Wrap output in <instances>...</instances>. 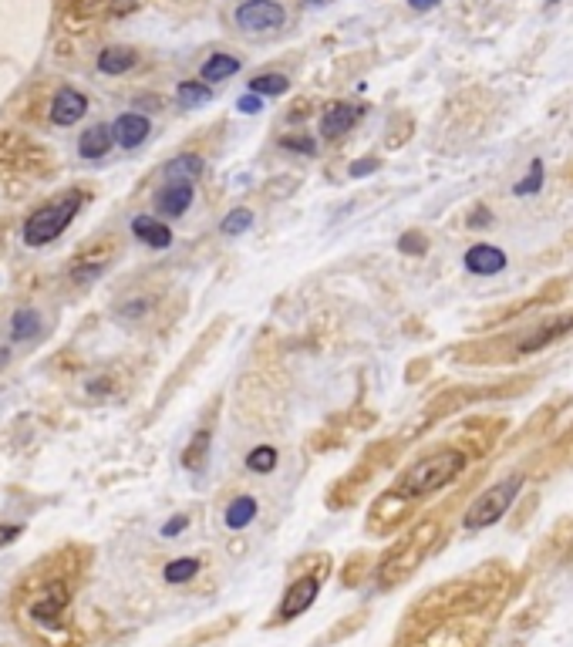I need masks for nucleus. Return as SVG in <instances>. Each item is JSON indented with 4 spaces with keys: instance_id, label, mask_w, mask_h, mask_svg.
I'll use <instances>...</instances> for the list:
<instances>
[{
    "instance_id": "1",
    "label": "nucleus",
    "mask_w": 573,
    "mask_h": 647,
    "mask_svg": "<svg viewBox=\"0 0 573 647\" xmlns=\"http://www.w3.org/2000/svg\"><path fill=\"white\" fill-rule=\"evenodd\" d=\"M72 603V583L68 573L58 570V556H51L48 564H41L34 577L21 587V611H24V624L41 634V641L58 644V637H64V624L61 617Z\"/></svg>"
},
{
    "instance_id": "2",
    "label": "nucleus",
    "mask_w": 573,
    "mask_h": 647,
    "mask_svg": "<svg viewBox=\"0 0 573 647\" xmlns=\"http://www.w3.org/2000/svg\"><path fill=\"white\" fill-rule=\"evenodd\" d=\"M462 469H466V452L455 446H442V448H435V452H429V456H422L415 466H408V469L402 472L398 493L405 495V499L429 495L435 493V489L452 483Z\"/></svg>"
},
{
    "instance_id": "3",
    "label": "nucleus",
    "mask_w": 573,
    "mask_h": 647,
    "mask_svg": "<svg viewBox=\"0 0 573 647\" xmlns=\"http://www.w3.org/2000/svg\"><path fill=\"white\" fill-rule=\"evenodd\" d=\"M82 202H84V192L82 189H72V192H64L58 200L37 206L24 220V230H21L27 247H48V243H54V240L72 226V220L78 216V210H82Z\"/></svg>"
},
{
    "instance_id": "4",
    "label": "nucleus",
    "mask_w": 573,
    "mask_h": 647,
    "mask_svg": "<svg viewBox=\"0 0 573 647\" xmlns=\"http://www.w3.org/2000/svg\"><path fill=\"white\" fill-rule=\"evenodd\" d=\"M520 489H523V475H506L502 483L490 485V489L466 509L462 526H466V530H486V526H492V523H500V519L510 513V506H513V499L520 495Z\"/></svg>"
},
{
    "instance_id": "5",
    "label": "nucleus",
    "mask_w": 573,
    "mask_h": 647,
    "mask_svg": "<svg viewBox=\"0 0 573 647\" xmlns=\"http://www.w3.org/2000/svg\"><path fill=\"white\" fill-rule=\"evenodd\" d=\"M112 0H58V24L64 34H88L102 17H108Z\"/></svg>"
},
{
    "instance_id": "6",
    "label": "nucleus",
    "mask_w": 573,
    "mask_h": 647,
    "mask_svg": "<svg viewBox=\"0 0 573 647\" xmlns=\"http://www.w3.org/2000/svg\"><path fill=\"white\" fill-rule=\"evenodd\" d=\"M233 21H237V27H243V31L263 34V31L284 27L286 11H284V4H277V0H243L237 11H233Z\"/></svg>"
},
{
    "instance_id": "7",
    "label": "nucleus",
    "mask_w": 573,
    "mask_h": 647,
    "mask_svg": "<svg viewBox=\"0 0 573 647\" xmlns=\"http://www.w3.org/2000/svg\"><path fill=\"white\" fill-rule=\"evenodd\" d=\"M432 533H435V523H425L422 530L408 540V546H402L398 554L384 564V570H382V583L388 587V583H398V580L405 577V573H412V566L422 560V554L429 550V543H432Z\"/></svg>"
},
{
    "instance_id": "8",
    "label": "nucleus",
    "mask_w": 573,
    "mask_h": 647,
    "mask_svg": "<svg viewBox=\"0 0 573 647\" xmlns=\"http://www.w3.org/2000/svg\"><path fill=\"white\" fill-rule=\"evenodd\" d=\"M112 257H115V243H112V240L92 243V247L82 250V253L72 260L68 273H72V280L88 283V280H95V277H102V273H105V267L112 263Z\"/></svg>"
},
{
    "instance_id": "9",
    "label": "nucleus",
    "mask_w": 573,
    "mask_h": 647,
    "mask_svg": "<svg viewBox=\"0 0 573 647\" xmlns=\"http://www.w3.org/2000/svg\"><path fill=\"white\" fill-rule=\"evenodd\" d=\"M84 112H88V98H84L78 88H58L54 92V98H51L48 105V118L54 122V125H61V129H68V125H74V122H82Z\"/></svg>"
},
{
    "instance_id": "10",
    "label": "nucleus",
    "mask_w": 573,
    "mask_h": 647,
    "mask_svg": "<svg viewBox=\"0 0 573 647\" xmlns=\"http://www.w3.org/2000/svg\"><path fill=\"white\" fill-rule=\"evenodd\" d=\"M317 587H321V580L317 577H300L290 583V590L284 593V603H280V613H277V621H294L297 613H304L307 607L314 603L317 597Z\"/></svg>"
},
{
    "instance_id": "11",
    "label": "nucleus",
    "mask_w": 573,
    "mask_h": 647,
    "mask_svg": "<svg viewBox=\"0 0 573 647\" xmlns=\"http://www.w3.org/2000/svg\"><path fill=\"white\" fill-rule=\"evenodd\" d=\"M466 270L476 273V277H492V273L506 270V253L492 243H476V247L466 250Z\"/></svg>"
},
{
    "instance_id": "12",
    "label": "nucleus",
    "mask_w": 573,
    "mask_h": 647,
    "mask_svg": "<svg viewBox=\"0 0 573 647\" xmlns=\"http://www.w3.org/2000/svg\"><path fill=\"white\" fill-rule=\"evenodd\" d=\"M112 132H115V142H119L121 149H139V145L149 139L152 125H149V118L139 115V112H125V115L115 118Z\"/></svg>"
},
{
    "instance_id": "13",
    "label": "nucleus",
    "mask_w": 573,
    "mask_h": 647,
    "mask_svg": "<svg viewBox=\"0 0 573 647\" xmlns=\"http://www.w3.org/2000/svg\"><path fill=\"white\" fill-rule=\"evenodd\" d=\"M361 118V108L358 105H347V102H337L324 112L321 118V135L324 139H341L347 132L354 129V122Z\"/></svg>"
},
{
    "instance_id": "14",
    "label": "nucleus",
    "mask_w": 573,
    "mask_h": 647,
    "mask_svg": "<svg viewBox=\"0 0 573 647\" xmlns=\"http://www.w3.org/2000/svg\"><path fill=\"white\" fill-rule=\"evenodd\" d=\"M192 196H196L192 182H169L156 196V210L162 212V216H169V220H180L182 212L192 206Z\"/></svg>"
},
{
    "instance_id": "15",
    "label": "nucleus",
    "mask_w": 573,
    "mask_h": 647,
    "mask_svg": "<svg viewBox=\"0 0 573 647\" xmlns=\"http://www.w3.org/2000/svg\"><path fill=\"white\" fill-rule=\"evenodd\" d=\"M112 145H115V132L108 125H92V129H84V135H78V155L88 162L105 159L112 152Z\"/></svg>"
},
{
    "instance_id": "16",
    "label": "nucleus",
    "mask_w": 573,
    "mask_h": 647,
    "mask_svg": "<svg viewBox=\"0 0 573 647\" xmlns=\"http://www.w3.org/2000/svg\"><path fill=\"white\" fill-rule=\"evenodd\" d=\"M131 233H135L139 243H145V247H152V250L172 247V230H169L166 223L152 220V216H135V220H131Z\"/></svg>"
},
{
    "instance_id": "17",
    "label": "nucleus",
    "mask_w": 573,
    "mask_h": 647,
    "mask_svg": "<svg viewBox=\"0 0 573 647\" xmlns=\"http://www.w3.org/2000/svg\"><path fill=\"white\" fill-rule=\"evenodd\" d=\"M34 142L21 135V132H0V169H14L24 162V155L31 152Z\"/></svg>"
},
{
    "instance_id": "18",
    "label": "nucleus",
    "mask_w": 573,
    "mask_h": 647,
    "mask_svg": "<svg viewBox=\"0 0 573 647\" xmlns=\"http://www.w3.org/2000/svg\"><path fill=\"white\" fill-rule=\"evenodd\" d=\"M41 314H37L34 307H17L11 314V338L17 344H24V341H34L37 334H41Z\"/></svg>"
},
{
    "instance_id": "19",
    "label": "nucleus",
    "mask_w": 573,
    "mask_h": 647,
    "mask_svg": "<svg viewBox=\"0 0 573 647\" xmlns=\"http://www.w3.org/2000/svg\"><path fill=\"white\" fill-rule=\"evenodd\" d=\"M139 64V54L131 51V47H105L102 54H98V71L102 74H125Z\"/></svg>"
},
{
    "instance_id": "20",
    "label": "nucleus",
    "mask_w": 573,
    "mask_h": 647,
    "mask_svg": "<svg viewBox=\"0 0 573 647\" xmlns=\"http://www.w3.org/2000/svg\"><path fill=\"white\" fill-rule=\"evenodd\" d=\"M162 176H166V182H196V179L203 176V159L192 152H182L166 165Z\"/></svg>"
},
{
    "instance_id": "21",
    "label": "nucleus",
    "mask_w": 573,
    "mask_h": 647,
    "mask_svg": "<svg viewBox=\"0 0 573 647\" xmlns=\"http://www.w3.org/2000/svg\"><path fill=\"white\" fill-rule=\"evenodd\" d=\"M209 446H213V432H209V428H199V432L192 436L189 446H186V452H182V466L199 472L206 466V459H209Z\"/></svg>"
},
{
    "instance_id": "22",
    "label": "nucleus",
    "mask_w": 573,
    "mask_h": 647,
    "mask_svg": "<svg viewBox=\"0 0 573 647\" xmlns=\"http://www.w3.org/2000/svg\"><path fill=\"white\" fill-rule=\"evenodd\" d=\"M176 102H180V108H203L213 102V88L206 82H180Z\"/></svg>"
},
{
    "instance_id": "23",
    "label": "nucleus",
    "mask_w": 573,
    "mask_h": 647,
    "mask_svg": "<svg viewBox=\"0 0 573 647\" xmlns=\"http://www.w3.org/2000/svg\"><path fill=\"white\" fill-rule=\"evenodd\" d=\"M237 71H239V61L233 58V54H213V58H206L199 74H203V82L209 84V82H227Z\"/></svg>"
},
{
    "instance_id": "24",
    "label": "nucleus",
    "mask_w": 573,
    "mask_h": 647,
    "mask_svg": "<svg viewBox=\"0 0 573 647\" xmlns=\"http://www.w3.org/2000/svg\"><path fill=\"white\" fill-rule=\"evenodd\" d=\"M253 516H257V499L253 495H237L233 503L227 506V526L229 530H243V526H250Z\"/></svg>"
},
{
    "instance_id": "25",
    "label": "nucleus",
    "mask_w": 573,
    "mask_h": 647,
    "mask_svg": "<svg viewBox=\"0 0 573 647\" xmlns=\"http://www.w3.org/2000/svg\"><path fill=\"white\" fill-rule=\"evenodd\" d=\"M286 88H290V78L286 74H280V71H267V74H257L250 82V92L253 94H270V98H277V94H286Z\"/></svg>"
},
{
    "instance_id": "26",
    "label": "nucleus",
    "mask_w": 573,
    "mask_h": 647,
    "mask_svg": "<svg viewBox=\"0 0 573 647\" xmlns=\"http://www.w3.org/2000/svg\"><path fill=\"white\" fill-rule=\"evenodd\" d=\"M199 573V560H192V556H182V560H172L166 566V583H186Z\"/></svg>"
},
{
    "instance_id": "27",
    "label": "nucleus",
    "mask_w": 573,
    "mask_h": 647,
    "mask_svg": "<svg viewBox=\"0 0 573 647\" xmlns=\"http://www.w3.org/2000/svg\"><path fill=\"white\" fill-rule=\"evenodd\" d=\"M250 226H253V212L250 210H233L227 220L219 223V233L223 236H243Z\"/></svg>"
},
{
    "instance_id": "28",
    "label": "nucleus",
    "mask_w": 573,
    "mask_h": 647,
    "mask_svg": "<svg viewBox=\"0 0 573 647\" xmlns=\"http://www.w3.org/2000/svg\"><path fill=\"white\" fill-rule=\"evenodd\" d=\"M543 189V162H533L529 165V172H526V179H520L513 186V192L516 196H533V192H539Z\"/></svg>"
},
{
    "instance_id": "29",
    "label": "nucleus",
    "mask_w": 573,
    "mask_h": 647,
    "mask_svg": "<svg viewBox=\"0 0 573 647\" xmlns=\"http://www.w3.org/2000/svg\"><path fill=\"white\" fill-rule=\"evenodd\" d=\"M274 466H277V452L270 446H257L247 456V469H253V472H274Z\"/></svg>"
},
{
    "instance_id": "30",
    "label": "nucleus",
    "mask_w": 573,
    "mask_h": 647,
    "mask_svg": "<svg viewBox=\"0 0 573 647\" xmlns=\"http://www.w3.org/2000/svg\"><path fill=\"white\" fill-rule=\"evenodd\" d=\"M398 250H402V253H425V250H429V240H425V233L412 230V233H402Z\"/></svg>"
},
{
    "instance_id": "31",
    "label": "nucleus",
    "mask_w": 573,
    "mask_h": 647,
    "mask_svg": "<svg viewBox=\"0 0 573 647\" xmlns=\"http://www.w3.org/2000/svg\"><path fill=\"white\" fill-rule=\"evenodd\" d=\"M237 108H239V112H243V115H260V112H263V98H260V94H243V98H239V102H237Z\"/></svg>"
},
{
    "instance_id": "32",
    "label": "nucleus",
    "mask_w": 573,
    "mask_h": 647,
    "mask_svg": "<svg viewBox=\"0 0 573 647\" xmlns=\"http://www.w3.org/2000/svg\"><path fill=\"white\" fill-rule=\"evenodd\" d=\"M378 169H382V162H378V159H358V162L351 165V176L364 179V176H371V172H378Z\"/></svg>"
},
{
    "instance_id": "33",
    "label": "nucleus",
    "mask_w": 573,
    "mask_h": 647,
    "mask_svg": "<svg viewBox=\"0 0 573 647\" xmlns=\"http://www.w3.org/2000/svg\"><path fill=\"white\" fill-rule=\"evenodd\" d=\"M280 145H284V149H294V152H304V155L317 152V142H311V139H284Z\"/></svg>"
},
{
    "instance_id": "34",
    "label": "nucleus",
    "mask_w": 573,
    "mask_h": 647,
    "mask_svg": "<svg viewBox=\"0 0 573 647\" xmlns=\"http://www.w3.org/2000/svg\"><path fill=\"white\" fill-rule=\"evenodd\" d=\"M139 7V0H112L108 4V17H121V14H131Z\"/></svg>"
},
{
    "instance_id": "35",
    "label": "nucleus",
    "mask_w": 573,
    "mask_h": 647,
    "mask_svg": "<svg viewBox=\"0 0 573 647\" xmlns=\"http://www.w3.org/2000/svg\"><path fill=\"white\" fill-rule=\"evenodd\" d=\"M186 523H189V519H186V516L169 519L166 526H162V536H176V533H182V530H186Z\"/></svg>"
},
{
    "instance_id": "36",
    "label": "nucleus",
    "mask_w": 573,
    "mask_h": 647,
    "mask_svg": "<svg viewBox=\"0 0 573 647\" xmlns=\"http://www.w3.org/2000/svg\"><path fill=\"white\" fill-rule=\"evenodd\" d=\"M21 526H11V523H0V546H7L11 540H17Z\"/></svg>"
},
{
    "instance_id": "37",
    "label": "nucleus",
    "mask_w": 573,
    "mask_h": 647,
    "mask_svg": "<svg viewBox=\"0 0 573 647\" xmlns=\"http://www.w3.org/2000/svg\"><path fill=\"white\" fill-rule=\"evenodd\" d=\"M435 4H439V0H408V7H412V11H432Z\"/></svg>"
},
{
    "instance_id": "38",
    "label": "nucleus",
    "mask_w": 573,
    "mask_h": 647,
    "mask_svg": "<svg viewBox=\"0 0 573 647\" xmlns=\"http://www.w3.org/2000/svg\"><path fill=\"white\" fill-rule=\"evenodd\" d=\"M482 223H486V210H476V216L469 220V226H482Z\"/></svg>"
},
{
    "instance_id": "39",
    "label": "nucleus",
    "mask_w": 573,
    "mask_h": 647,
    "mask_svg": "<svg viewBox=\"0 0 573 647\" xmlns=\"http://www.w3.org/2000/svg\"><path fill=\"white\" fill-rule=\"evenodd\" d=\"M549 4H557V0H549Z\"/></svg>"
}]
</instances>
